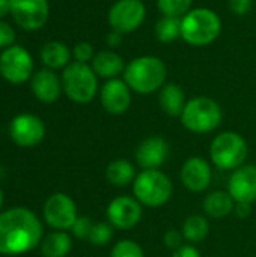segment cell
<instances>
[{
  "label": "cell",
  "mask_w": 256,
  "mask_h": 257,
  "mask_svg": "<svg viewBox=\"0 0 256 257\" xmlns=\"http://www.w3.org/2000/svg\"><path fill=\"white\" fill-rule=\"evenodd\" d=\"M155 36L163 44H170L181 38V18L177 17H161L154 27Z\"/></svg>",
  "instance_id": "obj_26"
},
{
  "label": "cell",
  "mask_w": 256,
  "mask_h": 257,
  "mask_svg": "<svg viewBox=\"0 0 256 257\" xmlns=\"http://www.w3.org/2000/svg\"><path fill=\"white\" fill-rule=\"evenodd\" d=\"M229 8L235 15H246L252 8V0H229Z\"/></svg>",
  "instance_id": "obj_34"
},
{
  "label": "cell",
  "mask_w": 256,
  "mask_h": 257,
  "mask_svg": "<svg viewBox=\"0 0 256 257\" xmlns=\"http://www.w3.org/2000/svg\"><path fill=\"white\" fill-rule=\"evenodd\" d=\"M174 194L170 178L161 170H142L133 182L134 199L146 208L164 206Z\"/></svg>",
  "instance_id": "obj_5"
},
{
  "label": "cell",
  "mask_w": 256,
  "mask_h": 257,
  "mask_svg": "<svg viewBox=\"0 0 256 257\" xmlns=\"http://www.w3.org/2000/svg\"><path fill=\"white\" fill-rule=\"evenodd\" d=\"M72 239L63 230H56L47 235L41 244V251L44 257H66L71 251Z\"/></svg>",
  "instance_id": "obj_24"
},
{
  "label": "cell",
  "mask_w": 256,
  "mask_h": 257,
  "mask_svg": "<svg viewBox=\"0 0 256 257\" xmlns=\"http://www.w3.org/2000/svg\"><path fill=\"white\" fill-rule=\"evenodd\" d=\"M60 78L63 93L75 104H89L98 93V75L89 63L71 62Z\"/></svg>",
  "instance_id": "obj_7"
},
{
  "label": "cell",
  "mask_w": 256,
  "mask_h": 257,
  "mask_svg": "<svg viewBox=\"0 0 256 257\" xmlns=\"http://www.w3.org/2000/svg\"><path fill=\"white\" fill-rule=\"evenodd\" d=\"M39 59L47 69H65L72 59V51L60 41H48L39 50Z\"/></svg>",
  "instance_id": "obj_20"
},
{
  "label": "cell",
  "mask_w": 256,
  "mask_h": 257,
  "mask_svg": "<svg viewBox=\"0 0 256 257\" xmlns=\"http://www.w3.org/2000/svg\"><path fill=\"white\" fill-rule=\"evenodd\" d=\"M226 191L235 203L256 202V166L244 164L234 170L229 176Z\"/></svg>",
  "instance_id": "obj_17"
},
{
  "label": "cell",
  "mask_w": 256,
  "mask_h": 257,
  "mask_svg": "<svg viewBox=\"0 0 256 257\" xmlns=\"http://www.w3.org/2000/svg\"><path fill=\"white\" fill-rule=\"evenodd\" d=\"M131 89L124 78L107 80L100 90V101L103 108L113 116L124 114L131 105Z\"/></svg>",
  "instance_id": "obj_14"
},
{
  "label": "cell",
  "mask_w": 256,
  "mask_h": 257,
  "mask_svg": "<svg viewBox=\"0 0 256 257\" xmlns=\"http://www.w3.org/2000/svg\"><path fill=\"white\" fill-rule=\"evenodd\" d=\"M9 134L15 145L21 148H32L42 142L45 136V125L38 116L23 113L12 119Z\"/></svg>",
  "instance_id": "obj_13"
},
{
  "label": "cell",
  "mask_w": 256,
  "mask_h": 257,
  "mask_svg": "<svg viewBox=\"0 0 256 257\" xmlns=\"http://www.w3.org/2000/svg\"><path fill=\"white\" fill-rule=\"evenodd\" d=\"M30 89L38 101L42 104H53L60 98V93L63 92L62 78L54 71L44 68L32 75Z\"/></svg>",
  "instance_id": "obj_18"
},
{
  "label": "cell",
  "mask_w": 256,
  "mask_h": 257,
  "mask_svg": "<svg viewBox=\"0 0 256 257\" xmlns=\"http://www.w3.org/2000/svg\"><path fill=\"white\" fill-rule=\"evenodd\" d=\"M170 257H202V254H201V251H199L195 245H192V244H184V245H181L178 250H175Z\"/></svg>",
  "instance_id": "obj_35"
},
{
  "label": "cell",
  "mask_w": 256,
  "mask_h": 257,
  "mask_svg": "<svg viewBox=\"0 0 256 257\" xmlns=\"http://www.w3.org/2000/svg\"><path fill=\"white\" fill-rule=\"evenodd\" d=\"M235 202L228 191H213L202 200V209L210 218H225L234 212Z\"/></svg>",
  "instance_id": "obj_23"
},
{
  "label": "cell",
  "mask_w": 256,
  "mask_h": 257,
  "mask_svg": "<svg viewBox=\"0 0 256 257\" xmlns=\"http://www.w3.org/2000/svg\"><path fill=\"white\" fill-rule=\"evenodd\" d=\"M2 203H3V194H2V190H0V208H2Z\"/></svg>",
  "instance_id": "obj_39"
},
{
  "label": "cell",
  "mask_w": 256,
  "mask_h": 257,
  "mask_svg": "<svg viewBox=\"0 0 256 257\" xmlns=\"http://www.w3.org/2000/svg\"><path fill=\"white\" fill-rule=\"evenodd\" d=\"M110 257H145V251L136 241L121 239L113 245Z\"/></svg>",
  "instance_id": "obj_29"
},
{
  "label": "cell",
  "mask_w": 256,
  "mask_h": 257,
  "mask_svg": "<svg viewBox=\"0 0 256 257\" xmlns=\"http://www.w3.org/2000/svg\"><path fill=\"white\" fill-rule=\"evenodd\" d=\"M113 230L115 229L107 221L97 223V224H94L88 241L92 245H95V247H104V245H107L113 239Z\"/></svg>",
  "instance_id": "obj_28"
},
{
  "label": "cell",
  "mask_w": 256,
  "mask_h": 257,
  "mask_svg": "<svg viewBox=\"0 0 256 257\" xmlns=\"http://www.w3.org/2000/svg\"><path fill=\"white\" fill-rule=\"evenodd\" d=\"M92 227H94V223H92L91 218H88V217H78L75 220V223L72 224V227H71V233L75 238H78V239H88L89 235H91Z\"/></svg>",
  "instance_id": "obj_31"
},
{
  "label": "cell",
  "mask_w": 256,
  "mask_h": 257,
  "mask_svg": "<svg viewBox=\"0 0 256 257\" xmlns=\"http://www.w3.org/2000/svg\"><path fill=\"white\" fill-rule=\"evenodd\" d=\"M44 218L47 224L56 230H71L78 218L77 206L68 194L56 193L50 196L44 205Z\"/></svg>",
  "instance_id": "obj_12"
},
{
  "label": "cell",
  "mask_w": 256,
  "mask_h": 257,
  "mask_svg": "<svg viewBox=\"0 0 256 257\" xmlns=\"http://www.w3.org/2000/svg\"><path fill=\"white\" fill-rule=\"evenodd\" d=\"M15 30L14 27L5 21L0 20V50H5L8 47H12L15 44Z\"/></svg>",
  "instance_id": "obj_32"
},
{
  "label": "cell",
  "mask_w": 256,
  "mask_h": 257,
  "mask_svg": "<svg viewBox=\"0 0 256 257\" xmlns=\"http://www.w3.org/2000/svg\"><path fill=\"white\" fill-rule=\"evenodd\" d=\"M170 155L169 143L160 136H149L136 149V161L142 170H160Z\"/></svg>",
  "instance_id": "obj_16"
},
{
  "label": "cell",
  "mask_w": 256,
  "mask_h": 257,
  "mask_svg": "<svg viewBox=\"0 0 256 257\" xmlns=\"http://www.w3.org/2000/svg\"><path fill=\"white\" fill-rule=\"evenodd\" d=\"M183 236L189 244H198L202 242L208 233H210V223L207 220V217L204 215H190L186 218L184 224H183Z\"/></svg>",
  "instance_id": "obj_25"
},
{
  "label": "cell",
  "mask_w": 256,
  "mask_h": 257,
  "mask_svg": "<svg viewBox=\"0 0 256 257\" xmlns=\"http://www.w3.org/2000/svg\"><path fill=\"white\" fill-rule=\"evenodd\" d=\"M158 104L164 114L170 117H180L187 104L186 93L177 83H166L158 93Z\"/></svg>",
  "instance_id": "obj_21"
},
{
  "label": "cell",
  "mask_w": 256,
  "mask_h": 257,
  "mask_svg": "<svg viewBox=\"0 0 256 257\" xmlns=\"http://www.w3.org/2000/svg\"><path fill=\"white\" fill-rule=\"evenodd\" d=\"M234 214L238 218H243V220L250 217V214H252V203H235Z\"/></svg>",
  "instance_id": "obj_36"
},
{
  "label": "cell",
  "mask_w": 256,
  "mask_h": 257,
  "mask_svg": "<svg viewBox=\"0 0 256 257\" xmlns=\"http://www.w3.org/2000/svg\"><path fill=\"white\" fill-rule=\"evenodd\" d=\"M95 50L94 45L89 42H77L72 48V57L74 62H80V63H89L92 62V59L95 57Z\"/></svg>",
  "instance_id": "obj_30"
},
{
  "label": "cell",
  "mask_w": 256,
  "mask_h": 257,
  "mask_svg": "<svg viewBox=\"0 0 256 257\" xmlns=\"http://www.w3.org/2000/svg\"><path fill=\"white\" fill-rule=\"evenodd\" d=\"M222 32V20L210 8H193L181 18V38L193 47L214 42Z\"/></svg>",
  "instance_id": "obj_3"
},
{
  "label": "cell",
  "mask_w": 256,
  "mask_h": 257,
  "mask_svg": "<svg viewBox=\"0 0 256 257\" xmlns=\"http://www.w3.org/2000/svg\"><path fill=\"white\" fill-rule=\"evenodd\" d=\"M183 241H184L183 232H180V230H177V229H169V230L164 233V236H163V242H164L166 248H167V250H172V251H175V250H178L181 245H184Z\"/></svg>",
  "instance_id": "obj_33"
},
{
  "label": "cell",
  "mask_w": 256,
  "mask_h": 257,
  "mask_svg": "<svg viewBox=\"0 0 256 257\" xmlns=\"http://www.w3.org/2000/svg\"><path fill=\"white\" fill-rule=\"evenodd\" d=\"M180 179L189 191L202 193L213 182L211 164L202 157H190L180 170Z\"/></svg>",
  "instance_id": "obj_15"
},
{
  "label": "cell",
  "mask_w": 256,
  "mask_h": 257,
  "mask_svg": "<svg viewBox=\"0 0 256 257\" xmlns=\"http://www.w3.org/2000/svg\"><path fill=\"white\" fill-rule=\"evenodd\" d=\"M122 77L133 92L139 95H149L166 84L167 66L160 57L145 54L127 63Z\"/></svg>",
  "instance_id": "obj_2"
},
{
  "label": "cell",
  "mask_w": 256,
  "mask_h": 257,
  "mask_svg": "<svg viewBox=\"0 0 256 257\" xmlns=\"http://www.w3.org/2000/svg\"><path fill=\"white\" fill-rule=\"evenodd\" d=\"M142 205L130 196L115 197L106 209L107 223L116 230H131L142 220Z\"/></svg>",
  "instance_id": "obj_11"
},
{
  "label": "cell",
  "mask_w": 256,
  "mask_h": 257,
  "mask_svg": "<svg viewBox=\"0 0 256 257\" xmlns=\"http://www.w3.org/2000/svg\"><path fill=\"white\" fill-rule=\"evenodd\" d=\"M11 15V0H0V20Z\"/></svg>",
  "instance_id": "obj_38"
},
{
  "label": "cell",
  "mask_w": 256,
  "mask_h": 257,
  "mask_svg": "<svg viewBox=\"0 0 256 257\" xmlns=\"http://www.w3.org/2000/svg\"><path fill=\"white\" fill-rule=\"evenodd\" d=\"M193 0H157V8L164 17L183 18L192 9Z\"/></svg>",
  "instance_id": "obj_27"
},
{
  "label": "cell",
  "mask_w": 256,
  "mask_h": 257,
  "mask_svg": "<svg viewBox=\"0 0 256 257\" xmlns=\"http://www.w3.org/2000/svg\"><path fill=\"white\" fill-rule=\"evenodd\" d=\"M48 15V0H11V17L14 23L26 32H36L42 29Z\"/></svg>",
  "instance_id": "obj_10"
},
{
  "label": "cell",
  "mask_w": 256,
  "mask_h": 257,
  "mask_svg": "<svg viewBox=\"0 0 256 257\" xmlns=\"http://www.w3.org/2000/svg\"><path fill=\"white\" fill-rule=\"evenodd\" d=\"M42 241V224L27 208L0 214V254H23Z\"/></svg>",
  "instance_id": "obj_1"
},
{
  "label": "cell",
  "mask_w": 256,
  "mask_h": 257,
  "mask_svg": "<svg viewBox=\"0 0 256 257\" xmlns=\"http://www.w3.org/2000/svg\"><path fill=\"white\" fill-rule=\"evenodd\" d=\"M137 176V170L134 164L125 158L113 160L106 167V179L110 185L116 188H124L128 185H133L134 179Z\"/></svg>",
  "instance_id": "obj_22"
},
{
  "label": "cell",
  "mask_w": 256,
  "mask_h": 257,
  "mask_svg": "<svg viewBox=\"0 0 256 257\" xmlns=\"http://www.w3.org/2000/svg\"><path fill=\"white\" fill-rule=\"evenodd\" d=\"M106 42H107V45H109L110 48H115V47H118V45L122 42V35L118 33V32H115V30H112V32L106 36Z\"/></svg>",
  "instance_id": "obj_37"
},
{
  "label": "cell",
  "mask_w": 256,
  "mask_h": 257,
  "mask_svg": "<svg viewBox=\"0 0 256 257\" xmlns=\"http://www.w3.org/2000/svg\"><path fill=\"white\" fill-rule=\"evenodd\" d=\"M222 107L210 96H196L187 101L180 116L183 126L195 134H208L222 123Z\"/></svg>",
  "instance_id": "obj_4"
},
{
  "label": "cell",
  "mask_w": 256,
  "mask_h": 257,
  "mask_svg": "<svg viewBox=\"0 0 256 257\" xmlns=\"http://www.w3.org/2000/svg\"><path fill=\"white\" fill-rule=\"evenodd\" d=\"M91 66L100 78L112 80V78H118L121 74H124L127 65H125L122 56L118 54L116 51L103 50L95 54V57L91 62Z\"/></svg>",
  "instance_id": "obj_19"
},
{
  "label": "cell",
  "mask_w": 256,
  "mask_h": 257,
  "mask_svg": "<svg viewBox=\"0 0 256 257\" xmlns=\"http://www.w3.org/2000/svg\"><path fill=\"white\" fill-rule=\"evenodd\" d=\"M146 18V6L142 0H116L107 14L112 30L127 35L137 30Z\"/></svg>",
  "instance_id": "obj_9"
},
{
  "label": "cell",
  "mask_w": 256,
  "mask_h": 257,
  "mask_svg": "<svg viewBox=\"0 0 256 257\" xmlns=\"http://www.w3.org/2000/svg\"><path fill=\"white\" fill-rule=\"evenodd\" d=\"M249 148L246 139L235 131H223L217 134L210 145L211 163L225 172H234L244 166Z\"/></svg>",
  "instance_id": "obj_6"
},
{
  "label": "cell",
  "mask_w": 256,
  "mask_h": 257,
  "mask_svg": "<svg viewBox=\"0 0 256 257\" xmlns=\"http://www.w3.org/2000/svg\"><path fill=\"white\" fill-rule=\"evenodd\" d=\"M33 59L29 50L14 44L0 53V75L11 84H23L32 78Z\"/></svg>",
  "instance_id": "obj_8"
}]
</instances>
